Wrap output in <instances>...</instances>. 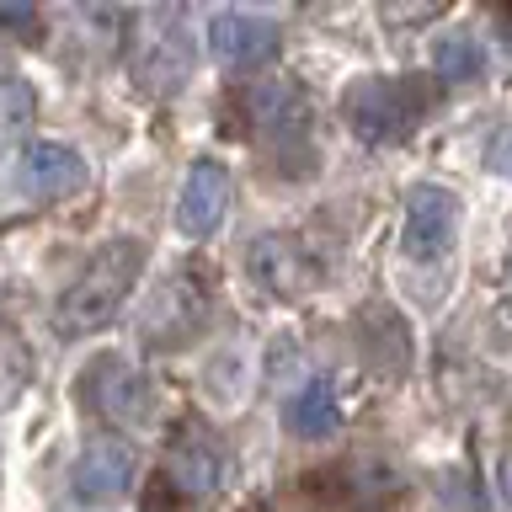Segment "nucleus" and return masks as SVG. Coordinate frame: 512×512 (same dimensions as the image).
Wrapping results in <instances>:
<instances>
[{"label": "nucleus", "instance_id": "1", "mask_svg": "<svg viewBox=\"0 0 512 512\" xmlns=\"http://www.w3.org/2000/svg\"><path fill=\"white\" fill-rule=\"evenodd\" d=\"M144 267V240H107L91 256V267L54 299V331L59 336H91L123 310L128 288Z\"/></svg>", "mask_w": 512, "mask_h": 512}, {"label": "nucleus", "instance_id": "2", "mask_svg": "<svg viewBox=\"0 0 512 512\" xmlns=\"http://www.w3.org/2000/svg\"><path fill=\"white\" fill-rule=\"evenodd\" d=\"M432 107V91L427 80H358L347 96H342V112L352 123V134L363 144H395L406 139L422 112Z\"/></svg>", "mask_w": 512, "mask_h": 512}, {"label": "nucleus", "instance_id": "3", "mask_svg": "<svg viewBox=\"0 0 512 512\" xmlns=\"http://www.w3.org/2000/svg\"><path fill=\"white\" fill-rule=\"evenodd\" d=\"M128 70L144 91H176L192 75V32L182 11H144L128 43Z\"/></svg>", "mask_w": 512, "mask_h": 512}, {"label": "nucleus", "instance_id": "4", "mask_svg": "<svg viewBox=\"0 0 512 512\" xmlns=\"http://www.w3.org/2000/svg\"><path fill=\"white\" fill-rule=\"evenodd\" d=\"M80 400H86L96 416L118 422V427H144L150 411H155L150 379H144L134 363H123V358H96L86 374H80Z\"/></svg>", "mask_w": 512, "mask_h": 512}, {"label": "nucleus", "instance_id": "5", "mask_svg": "<svg viewBox=\"0 0 512 512\" xmlns=\"http://www.w3.org/2000/svg\"><path fill=\"white\" fill-rule=\"evenodd\" d=\"M246 267H251V278L262 283L272 299H299L304 288L320 283V262L310 256V246H304L299 235H262V240H251Z\"/></svg>", "mask_w": 512, "mask_h": 512}, {"label": "nucleus", "instance_id": "6", "mask_svg": "<svg viewBox=\"0 0 512 512\" xmlns=\"http://www.w3.org/2000/svg\"><path fill=\"white\" fill-rule=\"evenodd\" d=\"M459 235V198L448 187H411L406 198V251L416 262H443Z\"/></svg>", "mask_w": 512, "mask_h": 512}, {"label": "nucleus", "instance_id": "7", "mask_svg": "<svg viewBox=\"0 0 512 512\" xmlns=\"http://www.w3.org/2000/svg\"><path fill=\"white\" fill-rule=\"evenodd\" d=\"M224 475H230L224 448L208 438V432H182V438L171 443V454H166L160 486H171L176 496H187V502H208V496L224 491Z\"/></svg>", "mask_w": 512, "mask_h": 512}, {"label": "nucleus", "instance_id": "8", "mask_svg": "<svg viewBox=\"0 0 512 512\" xmlns=\"http://www.w3.org/2000/svg\"><path fill=\"white\" fill-rule=\"evenodd\" d=\"M230 203H235V176L224 160H198V166L187 171V187L182 198H176V224H182V235L203 240L214 235L224 219H230Z\"/></svg>", "mask_w": 512, "mask_h": 512}, {"label": "nucleus", "instance_id": "9", "mask_svg": "<svg viewBox=\"0 0 512 512\" xmlns=\"http://www.w3.org/2000/svg\"><path fill=\"white\" fill-rule=\"evenodd\" d=\"M203 315H208L203 288H198V278H187V272H182V278L160 283V294L150 299L139 331H144V342H150V347H182L187 336L203 326Z\"/></svg>", "mask_w": 512, "mask_h": 512}, {"label": "nucleus", "instance_id": "10", "mask_svg": "<svg viewBox=\"0 0 512 512\" xmlns=\"http://www.w3.org/2000/svg\"><path fill=\"white\" fill-rule=\"evenodd\" d=\"M70 486L80 502L102 507V502H118V496L134 486V448L118 443V438H96L80 448L75 470H70Z\"/></svg>", "mask_w": 512, "mask_h": 512}, {"label": "nucleus", "instance_id": "11", "mask_svg": "<svg viewBox=\"0 0 512 512\" xmlns=\"http://www.w3.org/2000/svg\"><path fill=\"white\" fill-rule=\"evenodd\" d=\"M208 43H214V54L224 64L251 70V64H267L278 54V22H272V16H256V11H214Z\"/></svg>", "mask_w": 512, "mask_h": 512}, {"label": "nucleus", "instance_id": "12", "mask_svg": "<svg viewBox=\"0 0 512 512\" xmlns=\"http://www.w3.org/2000/svg\"><path fill=\"white\" fill-rule=\"evenodd\" d=\"M16 171H22V192L38 203L75 198V192L86 187V160H80L70 144H32Z\"/></svg>", "mask_w": 512, "mask_h": 512}, {"label": "nucleus", "instance_id": "13", "mask_svg": "<svg viewBox=\"0 0 512 512\" xmlns=\"http://www.w3.org/2000/svg\"><path fill=\"white\" fill-rule=\"evenodd\" d=\"M246 112H251V128L262 139H299L304 128H310V107H304V96L288 86V80L251 86L246 91Z\"/></svg>", "mask_w": 512, "mask_h": 512}, {"label": "nucleus", "instance_id": "14", "mask_svg": "<svg viewBox=\"0 0 512 512\" xmlns=\"http://www.w3.org/2000/svg\"><path fill=\"white\" fill-rule=\"evenodd\" d=\"M283 422H288V432H294V438H304V443L331 438V432L342 427V400H336L331 379H310V384H304V390L283 406Z\"/></svg>", "mask_w": 512, "mask_h": 512}, {"label": "nucleus", "instance_id": "15", "mask_svg": "<svg viewBox=\"0 0 512 512\" xmlns=\"http://www.w3.org/2000/svg\"><path fill=\"white\" fill-rule=\"evenodd\" d=\"M480 75H486V48H480V38L454 32V38L438 43V80L464 86V80H480Z\"/></svg>", "mask_w": 512, "mask_h": 512}, {"label": "nucleus", "instance_id": "16", "mask_svg": "<svg viewBox=\"0 0 512 512\" xmlns=\"http://www.w3.org/2000/svg\"><path fill=\"white\" fill-rule=\"evenodd\" d=\"M32 118H38V96H32V86L22 75H0V139L32 128Z\"/></svg>", "mask_w": 512, "mask_h": 512}, {"label": "nucleus", "instance_id": "17", "mask_svg": "<svg viewBox=\"0 0 512 512\" xmlns=\"http://www.w3.org/2000/svg\"><path fill=\"white\" fill-rule=\"evenodd\" d=\"M6 347H11V331H0V358H6ZM22 384H27V374H6V368H0V411L22 395Z\"/></svg>", "mask_w": 512, "mask_h": 512}, {"label": "nucleus", "instance_id": "18", "mask_svg": "<svg viewBox=\"0 0 512 512\" xmlns=\"http://www.w3.org/2000/svg\"><path fill=\"white\" fill-rule=\"evenodd\" d=\"M0 27H6V32H27V27H38V11H32V6H0Z\"/></svg>", "mask_w": 512, "mask_h": 512}, {"label": "nucleus", "instance_id": "19", "mask_svg": "<svg viewBox=\"0 0 512 512\" xmlns=\"http://www.w3.org/2000/svg\"><path fill=\"white\" fill-rule=\"evenodd\" d=\"M491 166L502 171V176H512V128H507V134L491 144Z\"/></svg>", "mask_w": 512, "mask_h": 512}, {"label": "nucleus", "instance_id": "20", "mask_svg": "<svg viewBox=\"0 0 512 512\" xmlns=\"http://www.w3.org/2000/svg\"><path fill=\"white\" fill-rule=\"evenodd\" d=\"M502 496H507V507H512V454H507V464H502Z\"/></svg>", "mask_w": 512, "mask_h": 512}]
</instances>
